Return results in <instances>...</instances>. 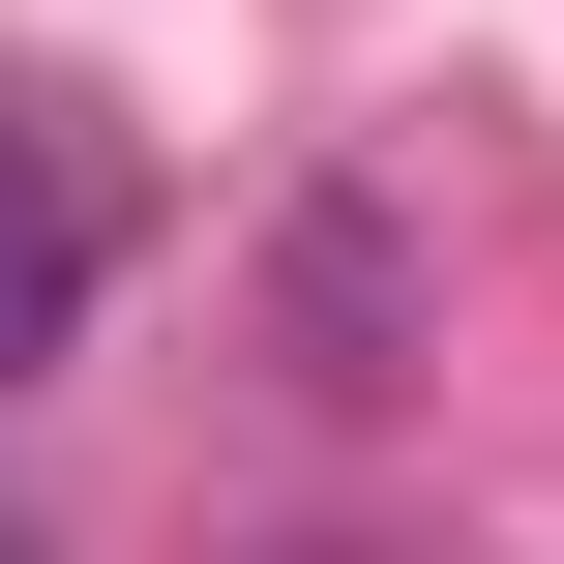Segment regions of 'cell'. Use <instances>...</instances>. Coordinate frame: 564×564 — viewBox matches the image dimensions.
<instances>
[{
	"label": "cell",
	"instance_id": "obj_1",
	"mask_svg": "<svg viewBox=\"0 0 564 564\" xmlns=\"http://www.w3.org/2000/svg\"><path fill=\"white\" fill-rule=\"evenodd\" d=\"M89 297H119V178H89V119H59V89H0V387H59V357H89Z\"/></svg>",
	"mask_w": 564,
	"mask_h": 564
},
{
	"label": "cell",
	"instance_id": "obj_2",
	"mask_svg": "<svg viewBox=\"0 0 564 564\" xmlns=\"http://www.w3.org/2000/svg\"><path fill=\"white\" fill-rule=\"evenodd\" d=\"M0 564H30V535H0Z\"/></svg>",
	"mask_w": 564,
	"mask_h": 564
}]
</instances>
